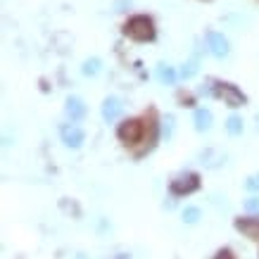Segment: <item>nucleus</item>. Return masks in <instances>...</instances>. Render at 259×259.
<instances>
[{
  "label": "nucleus",
  "instance_id": "obj_1",
  "mask_svg": "<svg viewBox=\"0 0 259 259\" xmlns=\"http://www.w3.org/2000/svg\"><path fill=\"white\" fill-rule=\"evenodd\" d=\"M126 36H131L134 40H150L155 36V24L150 17H134V19H128L124 26Z\"/></svg>",
  "mask_w": 259,
  "mask_h": 259
},
{
  "label": "nucleus",
  "instance_id": "obj_2",
  "mask_svg": "<svg viewBox=\"0 0 259 259\" xmlns=\"http://www.w3.org/2000/svg\"><path fill=\"white\" fill-rule=\"evenodd\" d=\"M200 186V179H197V174H181L176 179L171 181V193L174 195H188L193 190H197Z\"/></svg>",
  "mask_w": 259,
  "mask_h": 259
},
{
  "label": "nucleus",
  "instance_id": "obj_3",
  "mask_svg": "<svg viewBox=\"0 0 259 259\" xmlns=\"http://www.w3.org/2000/svg\"><path fill=\"white\" fill-rule=\"evenodd\" d=\"M143 136V124L141 121H136V119H131V121H124V124L119 126V138L126 143V145H134V143L141 141Z\"/></svg>",
  "mask_w": 259,
  "mask_h": 259
},
{
  "label": "nucleus",
  "instance_id": "obj_4",
  "mask_svg": "<svg viewBox=\"0 0 259 259\" xmlns=\"http://www.w3.org/2000/svg\"><path fill=\"white\" fill-rule=\"evenodd\" d=\"M217 95L224 98V102H226L228 107H240V105H245V95L240 93L236 86H231V83H219Z\"/></svg>",
  "mask_w": 259,
  "mask_h": 259
},
{
  "label": "nucleus",
  "instance_id": "obj_5",
  "mask_svg": "<svg viewBox=\"0 0 259 259\" xmlns=\"http://www.w3.org/2000/svg\"><path fill=\"white\" fill-rule=\"evenodd\" d=\"M207 46H209V53L214 57H226L228 55V40L224 38V33H207Z\"/></svg>",
  "mask_w": 259,
  "mask_h": 259
},
{
  "label": "nucleus",
  "instance_id": "obj_6",
  "mask_svg": "<svg viewBox=\"0 0 259 259\" xmlns=\"http://www.w3.org/2000/svg\"><path fill=\"white\" fill-rule=\"evenodd\" d=\"M83 131H81L76 124H67L62 128V143L67 148H81V143H83Z\"/></svg>",
  "mask_w": 259,
  "mask_h": 259
},
{
  "label": "nucleus",
  "instance_id": "obj_7",
  "mask_svg": "<svg viewBox=\"0 0 259 259\" xmlns=\"http://www.w3.org/2000/svg\"><path fill=\"white\" fill-rule=\"evenodd\" d=\"M121 112H124V105L119 98H107V100L102 102V117L105 121H114V119L121 117Z\"/></svg>",
  "mask_w": 259,
  "mask_h": 259
},
{
  "label": "nucleus",
  "instance_id": "obj_8",
  "mask_svg": "<svg viewBox=\"0 0 259 259\" xmlns=\"http://www.w3.org/2000/svg\"><path fill=\"white\" fill-rule=\"evenodd\" d=\"M236 228L240 233H245L250 240H257L259 243V219H238Z\"/></svg>",
  "mask_w": 259,
  "mask_h": 259
},
{
  "label": "nucleus",
  "instance_id": "obj_9",
  "mask_svg": "<svg viewBox=\"0 0 259 259\" xmlns=\"http://www.w3.org/2000/svg\"><path fill=\"white\" fill-rule=\"evenodd\" d=\"M67 114L71 117V121H79V119L86 117V105L79 98H69L67 100Z\"/></svg>",
  "mask_w": 259,
  "mask_h": 259
},
{
  "label": "nucleus",
  "instance_id": "obj_10",
  "mask_svg": "<svg viewBox=\"0 0 259 259\" xmlns=\"http://www.w3.org/2000/svg\"><path fill=\"white\" fill-rule=\"evenodd\" d=\"M193 121H195L197 131H209V128H212V112L204 110V107H200V110H195Z\"/></svg>",
  "mask_w": 259,
  "mask_h": 259
},
{
  "label": "nucleus",
  "instance_id": "obj_11",
  "mask_svg": "<svg viewBox=\"0 0 259 259\" xmlns=\"http://www.w3.org/2000/svg\"><path fill=\"white\" fill-rule=\"evenodd\" d=\"M157 76H159V81H162V83H174V81H176V71H174L169 64H159V67H157Z\"/></svg>",
  "mask_w": 259,
  "mask_h": 259
},
{
  "label": "nucleus",
  "instance_id": "obj_12",
  "mask_svg": "<svg viewBox=\"0 0 259 259\" xmlns=\"http://www.w3.org/2000/svg\"><path fill=\"white\" fill-rule=\"evenodd\" d=\"M224 155L221 152H217V150H207V152H202V164H207V166H217L219 162H224Z\"/></svg>",
  "mask_w": 259,
  "mask_h": 259
},
{
  "label": "nucleus",
  "instance_id": "obj_13",
  "mask_svg": "<svg viewBox=\"0 0 259 259\" xmlns=\"http://www.w3.org/2000/svg\"><path fill=\"white\" fill-rule=\"evenodd\" d=\"M100 60H98V57H91V60H86V62H83V67H81V71H83V74H86V76H95V74H98V71H100Z\"/></svg>",
  "mask_w": 259,
  "mask_h": 259
},
{
  "label": "nucleus",
  "instance_id": "obj_14",
  "mask_svg": "<svg viewBox=\"0 0 259 259\" xmlns=\"http://www.w3.org/2000/svg\"><path fill=\"white\" fill-rule=\"evenodd\" d=\"M226 131L231 136H238V134H243V119L240 117H228V121H226Z\"/></svg>",
  "mask_w": 259,
  "mask_h": 259
},
{
  "label": "nucleus",
  "instance_id": "obj_15",
  "mask_svg": "<svg viewBox=\"0 0 259 259\" xmlns=\"http://www.w3.org/2000/svg\"><path fill=\"white\" fill-rule=\"evenodd\" d=\"M174 128H176V119H174V114H166L164 121H162V134H164V138H171Z\"/></svg>",
  "mask_w": 259,
  "mask_h": 259
},
{
  "label": "nucleus",
  "instance_id": "obj_16",
  "mask_svg": "<svg viewBox=\"0 0 259 259\" xmlns=\"http://www.w3.org/2000/svg\"><path fill=\"white\" fill-rule=\"evenodd\" d=\"M197 219H200V209H197V207H186V209H183V221H186V224H195Z\"/></svg>",
  "mask_w": 259,
  "mask_h": 259
},
{
  "label": "nucleus",
  "instance_id": "obj_17",
  "mask_svg": "<svg viewBox=\"0 0 259 259\" xmlns=\"http://www.w3.org/2000/svg\"><path fill=\"white\" fill-rule=\"evenodd\" d=\"M245 188L247 190H259V174H252L250 179L245 181Z\"/></svg>",
  "mask_w": 259,
  "mask_h": 259
},
{
  "label": "nucleus",
  "instance_id": "obj_18",
  "mask_svg": "<svg viewBox=\"0 0 259 259\" xmlns=\"http://www.w3.org/2000/svg\"><path fill=\"white\" fill-rule=\"evenodd\" d=\"M195 71H197L195 62H188V64H183V69H181V76H186V79H190V76H193Z\"/></svg>",
  "mask_w": 259,
  "mask_h": 259
},
{
  "label": "nucleus",
  "instance_id": "obj_19",
  "mask_svg": "<svg viewBox=\"0 0 259 259\" xmlns=\"http://www.w3.org/2000/svg\"><path fill=\"white\" fill-rule=\"evenodd\" d=\"M245 209H247V212H259V197H250V200L245 202Z\"/></svg>",
  "mask_w": 259,
  "mask_h": 259
},
{
  "label": "nucleus",
  "instance_id": "obj_20",
  "mask_svg": "<svg viewBox=\"0 0 259 259\" xmlns=\"http://www.w3.org/2000/svg\"><path fill=\"white\" fill-rule=\"evenodd\" d=\"M214 259H233V254H231V252H228V250H221V252H219V254H217V257H214Z\"/></svg>",
  "mask_w": 259,
  "mask_h": 259
},
{
  "label": "nucleus",
  "instance_id": "obj_21",
  "mask_svg": "<svg viewBox=\"0 0 259 259\" xmlns=\"http://www.w3.org/2000/svg\"><path fill=\"white\" fill-rule=\"evenodd\" d=\"M257 121H259V117H257Z\"/></svg>",
  "mask_w": 259,
  "mask_h": 259
}]
</instances>
